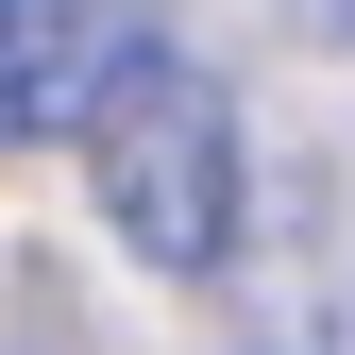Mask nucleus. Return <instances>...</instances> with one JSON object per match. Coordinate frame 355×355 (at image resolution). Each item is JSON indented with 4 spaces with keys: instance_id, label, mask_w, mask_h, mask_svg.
Instances as JSON below:
<instances>
[{
    "instance_id": "nucleus-2",
    "label": "nucleus",
    "mask_w": 355,
    "mask_h": 355,
    "mask_svg": "<svg viewBox=\"0 0 355 355\" xmlns=\"http://www.w3.org/2000/svg\"><path fill=\"white\" fill-rule=\"evenodd\" d=\"M136 51H153V34H85V17H51V0H0V153H17L34 119L85 136V102H102Z\"/></svg>"
},
{
    "instance_id": "nucleus-4",
    "label": "nucleus",
    "mask_w": 355,
    "mask_h": 355,
    "mask_svg": "<svg viewBox=\"0 0 355 355\" xmlns=\"http://www.w3.org/2000/svg\"><path fill=\"white\" fill-rule=\"evenodd\" d=\"M338 17H355V0H338Z\"/></svg>"
},
{
    "instance_id": "nucleus-1",
    "label": "nucleus",
    "mask_w": 355,
    "mask_h": 355,
    "mask_svg": "<svg viewBox=\"0 0 355 355\" xmlns=\"http://www.w3.org/2000/svg\"><path fill=\"white\" fill-rule=\"evenodd\" d=\"M85 187H102L119 254L136 271H220L254 220V153H237V102L187 68V51H136L85 102Z\"/></svg>"
},
{
    "instance_id": "nucleus-3",
    "label": "nucleus",
    "mask_w": 355,
    "mask_h": 355,
    "mask_svg": "<svg viewBox=\"0 0 355 355\" xmlns=\"http://www.w3.org/2000/svg\"><path fill=\"white\" fill-rule=\"evenodd\" d=\"M338 355H355V322H338Z\"/></svg>"
}]
</instances>
